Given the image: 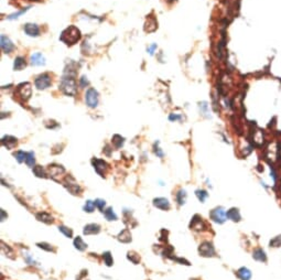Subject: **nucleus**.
<instances>
[{
	"mask_svg": "<svg viewBox=\"0 0 281 280\" xmlns=\"http://www.w3.org/2000/svg\"><path fill=\"white\" fill-rule=\"evenodd\" d=\"M81 39V31L74 26H71L67 29H65L60 36V40L64 42L67 45H73Z\"/></svg>",
	"mask_w": 281,
	"mask_h": 280,
	"instance_id": "1",
	"label": "nucleus"
},
{
	"mask_svg": "<svg viewBox=\"0 0 281 280\" xmlns=\"http://www.w3.org/2000/svg\"><path fill=\"white\" fill-rule=\"evenodd\" d=\"M61 90L63 91L64 94L68 95V96H74L77 93V85H76V81L74 78V75H70L64 76L62 78V83H61Z\"/></svg>",
	"mask_w": 281,
	"mask_h": 280,
	"instance_id": "2",
	"label": "nucleus"
},
{
	"mask_svg": "<svg viewBox=\"0 0 281 280\" xmlns=\"http://www.w3.org/2000/svg\"><path fill=\"white\" fill-rule=\"evenodd\" d=\"M63 185L65 186L66 190H67L70 193L74 194V195H77V194L82 193V188H81V185L75 181V179L71 175L66 176L65 179H64Z\"/></svg>",
	"mask_w": 281,
	"mask_h": 280,
	"instance_id": "3",
	"label": "nucleus"
},
{
	"mask_svg": "<svg viewBox=\"0 0 281 280\" xmlns=\"http://www.w3.org/2000/svg\"><path fill=\"white\" fill-rule=\"evenodd\" d=\"M98 100H99V97H98V93L95 88L90 87L86 91V94H85V101H86V105H87L90 108H95L98 105Z\"/></svg>",
	"mask_w": 281,
	"mask_h": 280,
	"instance_id": "4",
	"label": "nucleus"
},
{
	"mask_svg": "<svg viewBox=\"0 0 281 280\" xmlns=\"http://www.w3.org/2000/svg\"><path fill=\"white\" fill-rule=\"evenodd\" d=\"M210 217H211L212 221H214L215 223L223 224V223H225L226 218H227V215H226V212H225V210H224V208L218 206V208H215L214 210L211 211V213H210Z\"/></svg>",
	"mask_w": 281,
	"mask_h": 280,
	"instance_id": "5",
	"label": "nucleus"
},
{
	"mask_svg": "<svg viewBox=\"0 0 281 280\" xmlns=\"http://www.w3.org/2000/svg\"><path fill=\"white\" fill-rule=\"evenodd\" d=\"M52 83L51 76L48 74V73H43V74L39 75L38 77L34 81V84H35V87L38 90H46L48 87H50Z\"/></svg>",
	"mask_w": 281,
	"mask_h": 280,
	"instance_id": "6",
	"label": "nucleus"
},
{
	"mask_svg": "<svg viewBox=\"0 0 281 280\" xmlns=\"http://www.w3.org/2000/svg\"><path fill=\"white\" fill-rule=\"evenodd\" d=\"M92 164H93V167H94L95 171L99 174L100 176L106 175L107 171H108V169H109V166L106 161H104V160H102V159L94 158V159L92 160Z\"/></svg>",
	"mask_w": 281,
	"mask_h": 280,
	"instance_id": "7",
	"label": "nucleus"
},
{
	"mask_svg": "<svg viewBox=\"0 0 281 280\" xmlns=\"http://www.w3.org/2000/svg\"><path fill=\"white\" fill-rule=\"evenodd\" d=\"M199 253L203 257H213L215 255V248L210 241H203L199 247Z\"/></svg>",
	"mask_w": 281,
	"mask_h": 280,
	"instance_id": "8",
	"label": "nucleus"
},
{
	"mask_svg": "<svg viewBox=\"0 0 281 280\" xmlns=\"http://www.w3.org/2000/svg\"><path fill=\"white\" fill-rule=\"evenodd\" d=\"M205 223H204L203 218L200 216V215L195 214L192 217V221L190 223V227H191V230L194 231H197V232H201V231L205 230Z\"/></svg>",
	"mask_w": 281,
	"mask_h": 280,
	"instance_id": "9",
	"label": "nucleus"
},
{
	"mask_svg": "<svg viewBox=\"0 0 281 280\" xmlns=\"http://www.w3.org/2000/svg\"><path fill=\"white\" fill-rule=\"evenodd\" d=\"M23 31L27 35L32 36V38H36V36L40 35V29H39V27H38V24H35V23L24 24Z\"/></svg>",
	"mask_w": 281,
	"mask_h": 280,
	"instance_id": "10",
	"label": "nucleus"
},
{
	"mask_svg": "<svg viewBox=\"0 0 281 280\" xmlns=\"http://www.w3.org/2000/svg\"><path fill=\"white\" fill-rule=\"evenodd\" d=\"M1 50L3 51V53H11L15 50V44L12 43L11 40L6 35H1Z\"/></svg>",
	"mask_w": 281,
	"mask_h": 280,
	"instance_id": "11",
	"label": "nucleus"
},
{
	"mask_svg": "<svg viewBox=\"0 0 281 280\" xmlns=\"http://www.w3.org/2000/svg\"><path fill=\"white\" fill-rule=\"evenodd\" d=\"M153 206L159 210L162 211H169L171 205H170V202L168 198H157L153 200Z\"/></svg>",
	"mask_w": 281,
	"mask_h": 280,
	"instance_id": "12",
	"label": "nucleus"
},
{
	"mask_svg": "<svg viewBox=\"0 0 281 280\" xmlns=\"http://www.w3.org/2000/svg\"><path fill=\"white\" fill-rule=\"evenodd\" d=\"M35 217L38 221L44 223V224H52L54 222V218L51 214H48L46 212H39L35 214Z\"/></svg>",
	"mask_w": 281,
	"mask_h": 280,
	"instance_id": "13",
	"label": "nucleus"
},
{
	"mask_svg": "<svg viewBox=\"0 0 281 280\" xmlns=\"http://www.w3.org/2000/svg\"><path fill=\"white\" fill-rule=\"evenodd\" d=\"M99 232H100V226L98 224H95V223L87 224L84 227V230H83V233L85 235H95V234H98Z\"/></svg>",
	"mask_w": 281,
	"mask_h": 280,
	"instance_id": "14",
	"label": "nucleus"
},
{
	"mask_svg": "<svg viewBox=\"0 0 281 280\" xmlns=\"http://www.w3.org/2000/svg\"><path fill=\"white\" fill-rule=\"evenodd\" d=\"M17 138L12 137V136H5V137L1 139V143H2L3 147H6L7 149H12L15 148V146L17 145Z\"/></svg>",
	"mask_w": 281,
	"mask_h": 280,
	"instance_id": "15",
	"label": "nucleus"
},
{
	"mask_svg": "<svg viewBox=\"0 0 281 280\" xmlns=\"http://www.w3.org/2000/svg\"><path fill=\"white\" fill-rule=\"evenodd\" d=\"M31 64L34 66H42L45 64V58L44 56L42 55V53H39V52H36V53L32 54L31 55Z\"/></svg>",
	"mask_w": 281,
	"mask_h": 280,
	"instance_id": "16",
	"label": "nucleus"
},
{
	"mask_svg": "<svg viewBox=\"0 0 281 280\" xmlns=\"http://www.w3.org/2000/svg\"><path fill=\"white\" fill-rule=\"evenodd\" d=\"M48 171H50V175L52 178H55L56 175L64 173L65 169L62 166H58V164H51V166H48Z\"/></svg>",
	"mask_w": 281,
	"mask_h": 280,
	"instance_id": "17",
	"label": "nucleus"
},
{
	"mask_svg": "<svg viewBox=\"0 0 281 280\" xmlns=\"http://www.w3.org/2000/svg\"><path fill=\"white\" fill-rule=\"evenodd\" d=\"M117 239H118L119 241H121V243H125V244H127V243H130V241H131V233H130V231H129L128 228H125L124 231H121V232L118 234V236H117Z\"/></svg>",
	"mask_w": 281,
	"mask_h": 280,
	"instance_id": "18",
	"label": "nucleus"
},
{
	"mask_svg": "<svg viewBox=\"0 0 281 280\" xmlns=\"http://www.w3.org/2000/svg\"><path fill=\"white\" fill-rule=\"evenodd\" d=\"M226 215H227V218L232 220L233 222H239L240 218H242L239 210L236 208H230L229 211H227V212H226Z\"/></svg>",
	"mask_w": 281,
	"mask_h": 280,
	"instance_id": "19",
	"label": "nucleus"
},
{
	"mask_svg": "<svg viewBox=\"0 0 281 280\" xmlns=\"http://www.w3.org/2000/svg\"><path fill=\"white\" fill-rule=\"evenodd\" d=\"M237 276L240 280H250L251 278V271L246 267H242L237 270Z\"/></svg>",
	"mask_w": 281,
	"mask_h": 280,
	"instance_id": "20",
	"label": "nucleus"
},
{
	"mask_svg": "<svg viewBox=\"0 0 281 280\" xmlns=\"http://www.w3.org/2000/svg\"><path fill=\"white\" fill-rule=\"evenodd\" d=\"M25 65H27V63H25L24 58H22V56H17L15 60V63H13V70L21 71L25 68Z\"/></svg>",
	"mask_w": 281,
	"mask_h": 280,
	"instance_id": "21",
	"label": "nucleus"
},
{
	"mask_svg": "<svg viewBox=\"0 0 281 280\" xmlns=\"http://www.w3.org/2000/svg\"><path fill=\"white\" fill-rule=\"evenodd\" d=\"M252 257H254V259H256V260H258V261H262V263H266V261H267L266 253H265V251L262 250L261 248L255 249Z\"/></svg>",
	"mask_w": 281,
	"mask_h": 280,
	"instance_id": "22",
	"label": "nucleus"
},
{
	"mask_svg": "<svg viewBox=\"0 0 281 280\" xmlns=\"http://www.w3.org/2000/svg\"><path fill=\"white\" fill-rule=\"evenodd\" d=\"M187 191L183 190V189H181V190L177 191V195H175V198H177V202L179 205H183L185 203V201H187Z\"/></svg>",
	"mask_w": 281,
	"mask_h": 280,
	"instance_id": "23",
	"label": "nucleus"
},
{
	"mask_svg": "<svg viewBox=\"0 0 281 280\" xmlns=\"http://www.w3.org/2000/svg\"><path fill=\"white\" fill-rule=\"evenodd\" d=\"M74 246H75V248L80 251H84L85 249L87 248V244L83 240L81 236H77L75 239H74Z\"/></svg>",
	"mask_w": 281,
	"mask_h": 280,
	"instance_id": "24",
	"label": "nucleus"
},
{
	"mask_svg": "<svg viewBox=\"0 0 281 280\" xmlns=\"http://www.w3.org/2000/svg\"><path fill=\"white\" fill-rule=\"evenodd\" d=\"M103 213H104L105 217H106L107 221H117L118 220V216H117L116 213L114 212L113 208H108L107 210H105Z\"/></svg>",
	"mask_w": 281,
	"mask_h": 280,
	"instance_id": "25",
	"label": "nucleus"
},
{
	"mask_svg": "<svg viewBox=\"0 0 281 280\" xmlns=\"http://www.w3.org/2000/svg\"><path fill=\"white\" fill-rule=\"evenodd\" d=\"M112 141H113V145L115 146V148L119 149V148H121L122 146H124V143H125V138H124V137H121V136H119V135H115L114 137H113Z\"/></svg>",
	"mask_w": 281,
	"mask_h": 280,
	"instance_id": "26",
	"label": "nucleus"
},
{
	"mask_svg": "<svg viewBox=\"0 0 281 280\" xmlns=\"http://www.w3.org/2000/svg\"><path fill=\"white\" fill-rule=\"evenodd\" d=\"M33 173L35 174L38 178H46L45 170H44L41 166H34L33 167Z\"/></svg>",
	"mask_w": 281,
	"mask_h": 280,
	"instance_id": "27",
	"label": "nucleus"
},
{
	"mask_svg": "<svg viewBox=\"0 0 281 280\" xmlns=\"http://www.w3.org/2000/svg\"><path fill=\"white\" fill-rule=\"evenodd\" d=\"M127 258H128V260H130L132 264H135V265L139 264V261H140V257H139L138 254L135 253V251H129L128 255H127Z\"/></svg>",
	"mask_w": 281,
	"mask_h": 280,
	"instance_id": "28",
	"label": "nucleus"
},
{
	"mask_svg": "<svg viewBox=\"0 0 281 280\" xmlns=\"http://www.w3.org/2000/svg\"><path fill=\"white\" fill-rule=\"evenodd\" d=\"M103 259H104L106 266H108V267L113 266V264H114V259H113L112 254L109 253V251H105V253L103 254Z\"/></svg>",
	"mask_w": 281,
	"mask_h": 280,
	"instance_id": "29",
	"label": "nucleus"
},
{
	"mask_svg": "<svg viewBox=\"0 0 281 280\" xmlns=\"http://www.w3.org/2000/svg\"><path fill=\"white\" fill-rule=\"evenodd\" d=\"M58 231H60L62 234H64L66 237H68V238H72L73 237V231L71 230L70 227H66L64 226V225H60L58 226Z\"/></svg>",
	"mask_w": 281,
	"mask_h": 280,
	"instance_id": "30",
	"label": "nucleus"
},
{
	"mask_svg": "<svg viewBox=\"0 0 281 280\" xmlns=\"http://www.w3.org/2000/svg\"><path fill=\"white\" fill-rule=\"evenodd\" d=\"M25 163L29 166V167H33L34 163H35V158H34V152L30 151L27 152V157H25Z\"/></svg>",
	"mask_w": 281,
	"mask_h": 280,
	"instance_id": "31",
	"label": "nucleus"
},
{
	"mask_svg": "<svg viewBox=\"0 0 281 280\" xmlns=\"http://www.w3.org/2000/svg\"><path fill=\"white\" fill-rule=\"evenodd\" d=\"M95 208H96V206H95V202H93V201H90V200H87L86 203H85L83 210L87 213H92V212H94Z\"/></svg>",
	"mask_w": 281,
	"mask_h": 280,
	"instance_id": "32",
	"label": "nucleus"
},
{
	"mask_svg": "<svg viewBox=\"0 0 281 280\" xmlns=\"http://www.w3.org/2000/svg\"><path fill=\"white\" fill-rule=\"evenodd\" d=\"M195 195H196L197 198L203 203L204 201H205V198L209 196V193H207L205 190H196L195 191Z\"/></svg>",
	"mask_w": 281,
	"mask_h": 280,
	"instance_id": "33",
	"label": "nucleus"
},
{
	"mask_svg": "<svg viewBox=\"0 0 281 280\" xmlns=\"http://www.w3.org/2000/svg\"><path fill=\"white\" fill-rule=\"evenodd\" d=\"M15 157L16 159H17V161L19 162V163H22L23 161H25V157H27V152H24V151H17L15 153Z\"/></svg>",
	"mask_w": 281,
	"mask_h": 280,
	"instance_id": "34",
	"label": "nucleus"
},
{
	"mask_svg": "<svg viewBox=\"0 0 281 280\" xmlns=\"http://www.w3.org/2000/svg\"><path fill=\"white\" fill-rule=\"evenodd\" d=\"M36 246L39 247V248L44 249V250H46V251H54L55 250V249L53 248V246L50 245V244H48V243H38Z\"/></svg>",
	"mask_w": 281,
	"mask_h": 280,
	"instance_id": "35",
	"label": "nucleus"
},
{
	"mask_svg": "<svg viewBox=\"0 0 281 280\" xmlns=\"http://www.w3.org/2000/svg\"><path fill=\"white\" fill-rule=\"evenodd\" d=\"M1 245H2V250L5 251L6 253V255H8V256L10 257V258H15V256H11V255H13V250H12L11 248H10L9 246H8V245H5V243H3V241H1Z\"/></svg>",
	"mask_w": 281,
	"mask_h": 280,
	"instance_id": "36",
	"label": "nucleus"
},
{
	"mask_svg": "<svg viewBox=\"0 0 281 280\" xmlns=\"http://www.w3.org/2000/svg\"><path fill=\"white\" fill-rule=\"evenodd\" d=\"M29 9H30V7H28V8H25V9H22V10H20V11H18V12H15V13H12V15H10L9 17H8V19H9V20L18 19V18H19V16L23 15L24 12L28 11Z\"/></svg>",
	"mask_w": 281,
	"mask_h": 280,
	"instance_id": "37",
	"label": "nucleus"
},
{
	"mask_svg": "<svg viewBox=\"0 0 281 280\" xmlns=\"http://www.w3.org/2000/svg\"><path fill=\"white\" fill-rule=\"evenodd\" d=\"M94 202H95V206H96L98 210L102 211V212H104L103 210H104L105 205H106V202H105L104 200H102V198H97V200H95Z\"/></svg>",
	"mask_w": 281,
	"mask_h": 280,
	"instance_id": "38",
	"label": "nucleus"
},
{
	"mask_svg": "<svg viewBox=\"0 0 281 280\" xmlns=\"http://www.w3.org/2000/svg\"><path fill=\"white\" fill-rule=\"evenodd\" d=\"M170 259H172V260L177 261V263H179V264H182V265L190 266V263L187 260V259H184V258H180V257H173V256H171V257H170Z\"/></svg>",
	"mask_w": 281,
	"mask_h": 280,
	"instance_id": "39",
	"label": "nucleus"
},
{
	"mask_svg": "<svg viewBox=\"0 0 281 280\" xmlns=\"http://www.w3.org/2000/svg\"><path fill=\"white\" fill-rule=\"evenodd\" d=\"M172 254H173V247L172 246H165V249L163 250V255H164L165 257H171L172 256Z\"/></svg>",
	"mask_w": 281,
	"mask_h": 280,
	"instance_id": "40",
	"label": "nucleus"
},
{
	"mask_svg": "<svg viewBox=\"0 0 281 280\" xmlns=\"http://www.w3.org/2000/svg\"><path fill=\"white\" fill-rule=\"evenodd\" d=\"M88 84H90V83H88L87 77H86V76H82V77H81V80H80V85H81V87H86Z\"/></svg>",
	"mask_w": 281,
	"mask_h": 280,
	"instance_id": "41",
	"label": "nucleus"
},
{
	"mask_svg": "<svg viewBox=\"0 0 281 280\" xmlns=\"http://www.w3.org/2000/svg\"><path fill=\"white\" fill-rule=\"evenodd\" d=\"M154 153L157 155V157H159V158H163V156H164V153L161 151L160 148H154Z\"/></svg>",
	"mask_w": 281,
	"mask_h": 280,
	"instance_id": "42",
	"label": "nucleus"
},
{
	"mask_svg": "<svg viewBox=\"0 0 281 280\" xmlns=\"http://www.w3.org/2000/svg\"><path fill=\"white\" fill-rule=\"evenodd\" d=\"M169 119L171 121H175V120H180L181 117H180L179 115H175V114H171V115L169 116Z\"/></svg>",
	"mask_w": 281,
	"mask_h": 280,
	"instance_id": "43",
	"label": "nucleus"
},
{
	"mask_svg": "<svg viewBox=\"0 0 281 280\" xmlns=\"http://www.w3.org/2000/svg\"><path fill=\"white\" fill-rule=\"evenodd\" d=\"M155 49H157V44H152V45H151V46H149V48H148V52H149V54H151V55H152V54L154 53Z\"/></svg>",
	"mask_w": 281,
	"mask_h": 280,
	"instance_id": "44",
	"label": "nucleus"
},
{
	"mask_svg": "<svg viewBox=\"0 0 281 280\" xmlns=\"http://www.w3.org/2000/svg\"><path fill=\"white\" fill-rule=\"evenodd\" d=\"M25 260H27V263L29 264V265H34V264H35V261H34L33 259H32L30 256H27V257H25Z\"/></svg>",
	"mask_w": 281,
	"mask_h": 280,
	"instance_id": "45",
	"label": "nucleus"
},
{
	"mask_svg": "<svg viewBox=\"0 0 281 280\" xmlns=\"http://www.w3.org/2000/svg\"><path fill=\"white\" fill-rule=\"evenodd\" d=\"M7 216H8V215L5 213V211L1 210V222H3V221H5V218L7 217Z\"/></svg>",
	"mask_w": 281,
	"mask_h": 280,
	"instance_id": "46",
	"label": "nucleus"
}]
</instances>
